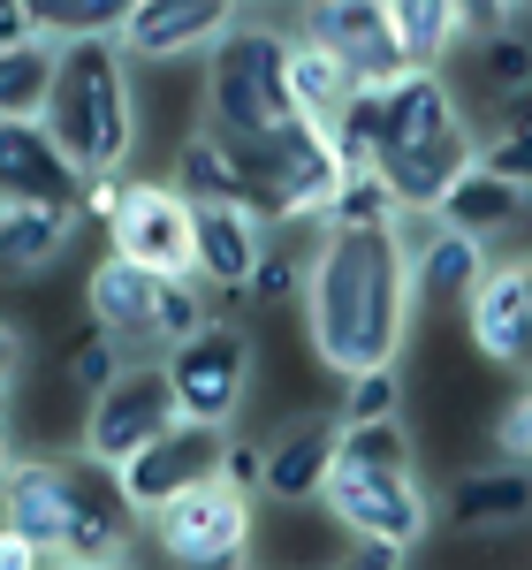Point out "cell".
Masks as SVG:
<instances>
[{"label": "cell", "instance_id": "cell-32", "mask_svg": "<svg viewBox=\"0 0 532 570\" xmlns=\"http://www.w3.org/2000/svg\"><path fill=\"white\" fill-rule=\"evenodd\" d=\"M122 365H130V351H122L115 335H99V327H85V343L69 351V389H77V395L91 403L99 389H115V373H122Z\"/></svg>", "mask_w": 532, "mask_h": 570}, {"label": "cell", "instance_id": "cell-4", "mask_svg": "<svg viewBox=\"0 0 532 570\" xmlns=\"http://www.w3.org/2000/svg\"><path fill=\"white\" fill-rule=\"evenodd\" d=\"M289 23L252 16L206 53V130L236 137V145H266L274 130H289Z\"/></svg>", "mask_w": 532, "mask_h": 570}, {"label": "cell", "instance_id": "cell-22", "mask_svg": "<svg viewBox=\"0 0 532 570\" xmlns=\"http://www.w3.org/2000/svg\"><path fill=\"white\" fill-rule=\"evenodd\" d=\"M77 244V214L53 206H0V282H39Z\"/></svg>", "mask_w": 532, "mask_h": 570}, {"label": "cell", "instance_id": "cell-44", "mask_svg": "<svg viewBox=\"0 0 532 570\" xmlns=\"http://www.w3.org/2000/svg\"><path fill=\"white\" fill-rule=\"evenodd\" d=\"M16 456H23V449H16V434H8V426H0V480H8V472H16Z\"/></svg>", "mask_w": 532, "mask_h": 570}, {"label": "cell", "instance_id": "cell-20", "mask_svg": "<svg viewBox=\"0 0 532 570\" xmlns=\"http://www.w3.org/2000/svg\"><path fill=\"white\" fill-rule=\"evenodd\" d=\"M168 183H176L190 206H244V214H252V145H236V137L198 122V130L176 145Z\"/></svg>", "mask_w": 532, "mask_h": 570}, {"label": "cell", "instance_id": "cell-1", "mask_svg": "<svg viewBox=\"0 0 532 570\" xmlns=\"http://www.w3.org/2000/svg\"><path fill=\"white\" fill-rule=\"evenodd\" d=\"M305 343L327 373H388L411 343V236L403 228H319L305 259Z\"/></svg>", "mask_w": 532, "mask_h": 570}, {"label": "cell", "instance_id": "cell-36", "mask_svg": "<svg viewBox=\"0 0 532 570\" xmlns=\"http://www.w3.org/2000/svg\"><path fill=\"white\" fill-rule=\"evenodd\" d=\"M494 449H502L510 464H532V381L510 395V411L494 419Z\"/></svg>", "mask_w": 532, "mask_h": 570}, {"label": "cell", "instance_id": "cell-29", "mask_svg": "<svg viewBox=\"0 0 532 570\" xmlns=\"http://www.w3.org/2000/svg\"><path fill=\"white\" fill-rule=\"evenodd\" d=\"M335 464H357V472H418V441H411L403 419H365V426H343Z\"/></svg>", "mask_w": 532, "mask_h": 570}, {"label": "cell", "instance_id": "cell-11", "mask_svg": "<svg viewBox=\"0 0 532 570\" xmlns=\"http://www.w3.org/2000/svg\"><path fill=\"white\" fill-rule=\"evenodd\" d=\"M176 419L183 411H176L168 373H160V365H122L115 389H99L85 403V464L91 472H122L137 449H152Z\"/></svg>", "mask_w": 532, "mask_h": 570}, {"label": "cell", "instance_id": "cell-30", "mask_svg": "<svg viewBox=\"0 0 532 570\" xmlns=\"http://www.w3.org/2000/svg\"><path fill=\"white\" fill-rule=\"evenodd\" d=\"M327 145H335L343 176H373V160H381V91H357L343 107V122L327 130Z\"/></svg>", "mask_w": 532, "mask_h": 570}, {"label": "cell", "instance_id": "cell-43", "mask_svg": "<svg viewBox=\"0 0 532 570\" xmlns=\"http://www.w3.org/2000/svg\"><path fill=\"white\" fill-rule=\"evenodd\" d=\"M525 122H532V85L502 99V130H525Z\"/></svg>", "mask_w": 532, "mask_h": 570}, {"label": "cell", "instance_id": "cell-42", "mask_svg": "<svg viewBox=\"0 0 532 570\" xmlns=\"http://www.w3.org/2000/svg\"><path fill=\"white\" fill-rule=\"evenodd\" d=\"M39 39V23H31V0H0V46H23Z\"/></svg>", "mask_w": 532, "mask_h": 570}, {"label": "cell", "instance_id": "cell-2", "mask_svg": "<svg viewBox=\"0 0 532 570\" xmlns=\"http://www.w3.org/2000/svg\"><path fill=\"white\" fill-rule=\"evenodd\" d=\"M472 168H480V130H472L464 99L449 85V69H411L381 91V160H373V176L388 183L403 220H434V206Z\"/></svg>", "mask_w": 532, "mask_h": 570}, {"label": "cell", "instance_id": "cell-5", "mask_svg": "<svg viewBox=\"0 0 532 570\" xmlns=\"http://www.w3.org/2000/svg\"><path fill=\"white\" fill-rule=\"evenodd\" d=\"M85 312L99 335H115L122 351H130V365H145V351H176V343H190L214 312H206V297H198V282H160V274H145V266L130 259H107L85 274Z\"/></svg>", "mask_w": 532, "mask_h": 570}, {"label": "cell", "instance_id": "cell-39", "mask_svg": "<svg viewBox=\"0 0 532 570\" xmlns=\"http://www.w3.org/2000/svg\"><path fill=\"white\" fill-rule=\"evenodd\" d=\"M343 570H411V548H388V540H351Z\"/></svg>", "mask_w": 532, "mask_h": 570}, {"label": "cell", "instance_id": "cell-3", "mask_svg": "<svg viewBox=\"0 0 532 570\" xmlns=\"http://www.w3.org/2000/svg\"><path fill=\"white\" fill-rule=\"evenodd\" d=\"M46 130L69 153L77 176H122L137 153V69L115 39L61 46V77H53V107Z\"/></svg>", "mask_w": 532, "mask_h": 570}, {"label": "cell", "instance_id": "cell-34", "mask_svg": "<svg viewBox=\"0 0 532 570\" xmlns=\"http://www.w3.org/2000/svg\"><path fill=\"white\" fill-rule=\"evenodd\" d=\"M480 69H487V85L510 99V91L532 85V39L525 31H502V39H480Z\"/></svg>", "mask_w": 532, "mask_h": 570}, {"label": "cell", "instance_id": "cell-41", "mask_svg": "<svg viewBox=\"0 0 532 570\" xmlns=\"http://www.w3.org/2000/svg\"><path fill=\"white\" fill-rule=\"evenodd\" d=\"M282 289H305V266H289V259H274V252H266L259 282H252V297H282Z\"/></svg>", "mask_w": 532, "mask_h": 570}, {"label": "cell", "instance_id": "cell-31", "mask_svg": "<svg viewBox=\"0 0 532 570\" xmlns=\"http://www.w3.org/2000/svg\"><path fill=\"white\" fill-rule=\"evenodd\" d=\"M327 228H403V214L381 176H351L343 198H335V214H327Z\"/></svg>", "mask_w": 532, "mask_h": 570}, {"label": "cell", "instance_id": "cell-21", "mask_svg": "<svg viewBox=\"0 0 532 570\" xmlns=\"http://www.w3.org/2000/svg\"><path fill=\"white\" fill-rule=\"evenodd\" d=\"M266 266V220L244 206H198V289H228L244 297Z\"/></svg>", "mask_w": 532, "mask_h": 570}, {"label": "cell", "instance_id": "cell-33", "mask_svg": "<svg viewBox=\"0 0 532 570\" xmlns=\"http://www.w3.org/2000/svg\"><path fill=\"white\" fill-rule=\"evenodd\" d=\"M365 419H403V365L357 373L351 389H343V426H365Z\"/></svg>", "mask_w": 532, "mask_h": 570}, {"label": "cell", "instance_id": "cell-46", "mask_svg": "<svg viewBox=\"0 0 532 570\" xmlns=\"http://www.w3.org/2000/svg\"><path fill=\"white\" fill-rule=\"evenodd\" d=\"M53 570H85V563H53Z\"/></svg>", "mask_w": 532, "mask_h": 570}, {"label": "cell", "instance_id": "cell-26", "mask_svg": "<svg viewBox=\"0 0 532 570\" xmlns=\"http://www.w3.org/2000/svg\"><path fill=\"white\" fill-rule=\"evenodd\" d=\"M53 77H61V46L53 39L0 46V122H46Z\"/></svg>", "mask_w": 532, "mask_h": 570}, {"label": "cell", "instance_id": "cell-6", "mask_svg": "<svg viewBox=\"0 0 532 570\" xmlns=\"http://www.w3.org/2000/svg\"><path fill=\"white\" fill-rule=\"evenodd\" d=\"M343 160H335V145L312 130V122H289V130H274L266 145H252V220H266V236L274 228H305L335 214V198H343Z\"/></svg>", "mask_w": 532, "mask_h": 570}, {"label": "cell", "instance_id": "cell-35", "mask_svg": "<svg viewBox=\"0 0 532 570\" xmlns=\"http://www.w3.org/2000/svg\"><path fill=\"white\" fill-rule=\"evenodd\" d=\"M480 168L532 198V122H525V130H494V137H480Z\"/></svg>", "mask_w": 532, "mask_h": 570}, {"label": "cell", "instance_id": "cell-40", "mask_svg": "<svg viewBox=\"0 0 532 570\" xmlns=\"http://www.w3.org/2000/svg\"><path fill=\"white\" fill-rule=\"evenodd\" d=\"M0 570H53V556H46L39 540H23V532L0 525Z\"/></svg>", "mask_w": 532, "mask_h": 570}, {"label": "cell", "instance_id": "cell-9", "mask_svg": "<svg viewBox=\"0 0 532 570\" xmlns=\"http://www.w3.org/2000/svg\"><path fill=\"white\" fill-rule=\"evenodd\" d=\"M152 540L176 570H244L252 563V487L206 480L190 494H176L152 518Z\"/></svg>", "mask_w": 532, "mask_h": 570}, {"label": "cell", "instance_id": "cell-12", "mask_svg": "<svg viewBox=\"0 0 532 570\" xmlns=\"http://www.w3.org/2000/svg\"><path fill=\"white\" fill-rule=\"evenodd\" d=\"M107 252L160 282H198V206L176 183H130L122 214L107 220Z\"/></svg>", "mask_w": 532, "mask_h": 570}, {"label": "cell", "instance_id": "cell-38", "mask_svg": "<svg viewBox=\"0 0 532 570\" xmlns=\"http://www.w3.org/2000/svg\"><path fill=\"white\" fill-rule=\"evenodd\" d=\"M23 373H31V327L0 320V389H16Z\"/></svg>", "mask_w": 532, "mask_h": 570}, {"label": "cell", "instance_id": "cell-14", "mask_svg": "<svg viewBox=\"0 0 532 570\" xmlns=\"http://www.w3.org/2000/svg\"><path fill=\"white\" fill-rule=\"evenodd\" d=\"M297 39H312L319 53H335V61L351 69L357 91H388L396 77H411L396 16H388L381 0H312V8H297Z\"/></svg>", "mask_w": 532, "mask_h": 570}, {"label": "cell", "instance_id": "cell-27", "mask_svg": "<svg viewBox=\"0 0 532 570\" xmlns=\"http://www.w3.org/2000/svg\"><path fill=\"white\" fill-rule=\"evenodd\" d=\"M388 16H396V39H403V61L411 69H442L449 53L472 39V23H464L456 0H396Z\"/></svg>", "mask_w": 532, "mask_h": 570}, {"label": "cell", "instance_id": "cell-8", "mask_svg": "<svg viewBox=\"0 0 532 570\" xmlns=\"http://www.w3.org/2000/svg\"><path fill=\"white\" fill-rule=\"evenodd\" d=\"M252 335L236 327V320H206L190 343L160 357V373H168V389H176V411L190 426H221L236 434V419H244V403H252Z\"/></svg>", "mask_w": 532, "mask_h": 570}, {"label": "cell", "instance_id": "cell-17", "mask_svg": "<svg viewBox=\"0 0 532 570\" xmlns=\"http://www.w3.org/2000/svg\"><path fill=\"white\" fill-rule=\"evenodd\" d=\"M0 206H53L85 214V176L53 145L46 122H0Z\"/></svg>", "mask_w": 532, "mask_h": 570}, {"label": "cell", "instance_id": "cell-15", "mask_svg": "<svg viewBox=\"0 0 532 570\" xmlns=\"http://www.w3.org/2000/svg\"><path fill=\"white\" fill-rule=\"evenodd\" d=\"M236 23H244L236 0H130L115 46L130 53V69L137 61H190V53H214Z\"/></svg>", "mask_w": 532, "mask_h": 570}, {"label": "cell", "instance_id": "cell-24", "mask_svg": "<svg viewBox=\"0 0 532 570\" xmlns=\"http://www.w3.org/2000/svg\"><path fill=\"white\" fill-rule=\"evenodd\" d=\"M357 99L351 69L335 61V53H319L312 39H297L289 31V107H297V122H312V130L327 137L335 122H343V107Z\"/></svg>", "mask_w": 532, "mask_h": 570}, {"label": "cell", "instance_id": "cell-25", "mask_svg": "<svg viewBox=\"0 0 532 570\" xmlns=\"http://www.w3.org/2000/svg\"><path fill=\"white\" fill-rule=\"evenodd\" d=\"M487 244H472V236H456V228H426L418 244H411V282H418V297H472L480 289V274H487Z\"/></svg>", "mask_w": 532, "mask_h": 570}, {"label": "cell", "instance_id": "cell-10", "mask_svg": "<svg viewBox=\"0 0 532 570\" xmlns=\"http://www.w3.org/2000/svg\"><path fill=\"white\" fill-rule=\"evenodd\" d=\"M228 456H236V434L176 419L152 449H137L130 464L115 472V502L130 510L137 525H152L176 494H190V487H206V480H228Z\"/></svg>", "mask_w": 532, "mask_h": 570}, {"label": "cell", "instance_id": "cell-23", "mask_svg": "<svg viewBox=\"0 0 532 570\" xmlns=\"http://www.w3.org/2000/svg\"><path fill=\"white\" fill-rule=\"evenodd\" d=\"M518 220H525V190H510L502 176L472 168V176H464L442 206H434V220H426V228H456V236H472V244H494V236H510Z\"/></svg>", "mask_w": 532, "mask_h": 570}, {"label": "cell", "instance_id": "cell-18", "mask_svg": "<svg viewBox=\"0 0 532 570\" xmlns=\"http://www.w3.org/2000/svg\"><path fill=\"white\" fill-rule=\"evenodd\" d=\"M335 449H343V419H327V411L289 419L282 434L266 441V456H259V494H266V502H282V510L319 502L327 480H335Z\"/></svg>", "mask_w": 532, "mask_h": 570}, {"label": "cell", "instance_id": "cell-13", "mask_svg": "<svg viewBox=\"0 0 532 570\" xmlns=\"http://www.w3.org/2000/svg\"><path fill=\"white\" fill-rule=\"evenodd\" d=\"M335 510V525L351 540H388V548H418L434 532V494L418 472H357V464H335V480L319 494Z\"/></svg>", "mask_w": 532, "mask_h": 570}, {"label": "cell", "instance_id": "cell-45", "mask_svg": "<svg viewBox=\"0 0 532 570\" xmlns=\"http://www.w3.org/2000/svg\"><path fill=\"white\" fill-rule=\"evenodd\" d=\"M8 411H16V389H0V426H8Z\"/></svg>", "mask_w": 532, "mask_h": 570}, {"label": "cell", "instance_id": "cell-37", "mask_svg": "<svg viewBox=\"0 0 532 570\" xmlns=\"http://www.w3.org/2000/svg\"><path fill=\"white\" fill-rule=\"evenodd\" d=\"M122 190H130V176H85V214L77 220H99L107 228V220L122 214Z\"/></svg>", "mask_w": 532, "mask_h": 570}, {"label": "cell", "instance_id": "cell-19", "mask_svg": "<svg viewBox=\"0 0 532 570\" xmlns=\"http://www.w3.org/2000/svg\"><path fill=\"white\" fill-rule=\"evenodd\" d=\"M442 510H449L456 532H518V525H532V464L494 456V464L456 472L449 494H442Z\"/></svg>", "mask_w": 532, "mask_h": 570}, {"label": "cell", "instance_id": "cell-28", "mask_svg": "<svg viewBox=\"0 0 532 570\" xmlns=\"http://www.w3.org/2000/svg\"><path fill=\"white\" fill-rule=\"evenodd\" d=\"M122 0H31V23H39V39L53 46H91V39H115L122 31Z\"/></svg>", "mask_w": 532, "mask_h": 570}, {"label": "cell", "instance_id": "cell-7", "mask_svg": "<svg viewBox=\"0 0 532 570\" xmlns=\"http://www.w3.org/2000/svg\"><path fill=\"white\" fill-rule=\"evenodd\" d=\"M107 510H122V502H107V494L85 480V464H61V456H16V472L0 480V525L39 540L53 563H61V556L85 540V525L107 518Z\"/></svg>", "mask_w": 532, "mask_h": 570}, {"label": "cell", "instance_id": "cell-16", "mask_svg": "<svg viewBox=\"0 0 532 570\" xmlns=\"http://www.w3.org/2000/svg\"><path fill=\"white\" fill-rule=\"evenodd\" d=\"M464 327H472L480 357H494V365H510V373L532 381V252L480 274V289L464 297Z\"/></svg>", "mask_w": 532, "mask_h": 570}]
</instances>
